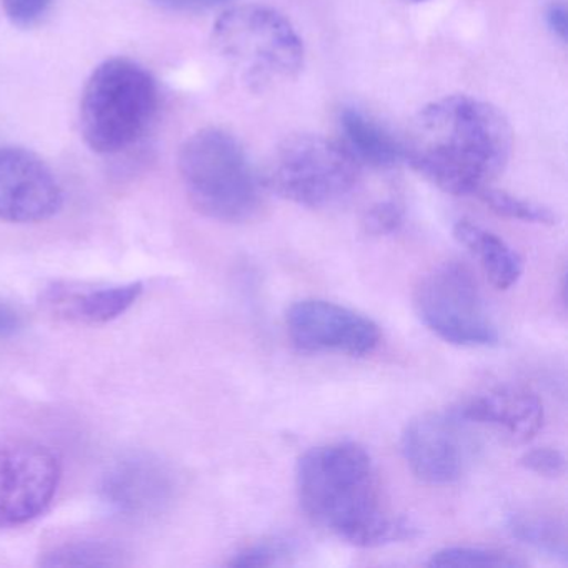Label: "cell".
<instances>
[{
  "label": "cell",
  "mask_w": 568,
  "mask_h": 568,
  "mask_svg": "<svg viewBox=\"0 0 568 568\" xmlns=\"http://www.w3.org/2000/svg\"><path fill=\"white\" fill-rule=\"evenodd\" d=\"M477 195H480L481 201L487 204V207H490L495 214L501 215V217L528 222V224H557V215L550 209L535 204V202L525 201V199L508 194V192L487 187L478 192Z\"/></svg>",
  "instance_id": "obj_20"
},
{
  "label": "cell",
  "mask_w": 568,
  "mask_h": 568,
  "mask_svg": "<svg viewBox=\"0 0 568 568\" xmlns=\"http://www.w3.org/2000/svg\"><path fill=\"white\" fill-rule=\"evenodd\" d=\"M215 51L251 91L261 92L297 78L304 42L281 12L265 6L225 11L212 31Z\"/></svg>",
  "instance_id": "obj_5"
},
{
  "label": "cell",
  "mask_w": 568,
  "mask_h": 568,
  "mask_svg": "<svg viewBox=\"0 0 568 568\" xmlns=\"http://www.w3.org/2000/svg\"><path fill=\"white\" fill-rule=\"evenodd\" d=\"M508 531L521 544L541 554L567 561V528L561 520L540 511H517L508 517Z\"/></svg>",
  "instance_id": "obj_17"
},
{
  "label": "cell",
  "mask_w": 568,
  "mask_h": 568,
  "mask_svg": "<svg viewBox=\"0 0 568 568\" xmlns=\"http://www.w3.org/2000/svg\"><path fill=\"white\" fill-rule=\"evenodd\" d=\"M158 109L151 72L131 59H109L94 69L82 92V138L98 154H118L145 134Z\"/></svg>",
  "instance_id": "obj_4"
},
{
  "label": "cell",
  "mask_w": 568,
  "mask_h": 568,
  "mask_svg": "<svg viewBox=\"0 0 568 568\" xmlns=\"http://www.w3.org/2000/svg\"><path fill=\"white\" fill-rule=\"evenodd\" d=\"M545 19H547L548 29H550L560 41H565V39H567V11H565V6H550L547 14H545Z\"/></svg>",
  "instance_id": "obj_27"
},
{
  "label": "cell",
  "mask_w": 568,
  "mask_h": 568,
  "mask_svg": "<svg viewBox=\"0 0 568 568\" xmlns=\"http://www.w3.org/2000/svg\"><path fill=\"white\" fill-rule=\"evenodd\" d=\"M428 567H521L524 561L507 551L485 547H447L435 551L427 561Z\"/></svg>",
  "instance_id": "obj_19"
},
{
  "label": "cell",
  "mask_w": 568,
  "mask_h": 568,
  "mask_svg": "<svg viewBox=\"0 0 568 568\" xmlns=\"http://www.w3.org/2000/svg\"><path fill=\"white\" fill-rule=\"evenodd\" d=\"M414 307L422 324L448 344L490 347L498 342L474 274L458 262H444L420 278Z\"/></svg>",
  "instance_id": "obj_7"
},
{
  "label": "cell",
  "mask_w": 568,
  "mask_h": 568,
  "mask_svg": "<svg viewBox=\"0 0 568 568\" xmlns=\"http://www.w3.org/2000/svg\"><path fill=\"white\" fill-rule=\"evenodd\" d=\"M175 491V471L151 454H129L119 458L109 467L101 485L105 504L132 518H148L168 510Z\"/></svg>",
  "instance_id": "obj_12"
},
{
  "label": "cell",
  "mask_w": 568,
  "mask_h": 568,
  "mask_svg": "<svg viewBox=\"0 0 568 568\" xmlns=\"http://www.w3.org/2000/svg\"><path fill=\"white\" fill-rule=\"evenodd\" d=\"M338 128L344 138V148L358 164L385 169L404 161L402 141L365 112L354 108L342 109Z\"/></svg>",
  "instance_id": "obj_15"
},
{
  "label": "cell",
  "mask_w": 568,
  "mask_h": 568,
  "mask_svg": "<svg viewBox=\"0 0 568 568\" xmlns=\"http://www.w3.org/2000/svg\"><path fill=\"white\" fill-rule=\"evenodd\" d=\"M288 337L305 352H335L364 357L382 341L381 327L372 318L321 298L295 302L285 317Z\"/></svg>",
  "instance_id": "obj_9"
},
{
  "label": "cell",
  "mask_w": 568,
  "mask_h": 568,
  "mask_svg": "<svg viewBox=\"0 0 568 568\" xmlns=\"http://www.w3.org/2000/svg\"><path fill=\"white\" fill-rule=\"evenodd\" d=\"M44 567H111L121 565V551L98 538H71L51 545L41 555Z\"/></svg>",
  "instance_id": "obj_18"
},
{
  "label": "cell",
  "mask_w": 568,
  "mask_h": 568,
  "mask_svg": "<svg viewBox=\"0 0 568 568\" xmlns=\"http://www.w3.org/2000/svg\"><path fill=\"white\" fill-rule=\"evenodd\" d=\"M291 555V545L285 541H261L242 548L229 561L231 567H272L282 564Z\"/></svg>",
  "instance_id": "obj_21"
},
{
  "label": "cell",
  "mask_w": 568,
  "mask_h": 568,
  "mask_svg": "<svg viewBox=\"0 0 568 568\" xmlns=\"http://www.w3.org/2000/svg\"><path fill=\"white\" fill-rule=\"evenodd\" d=\"M402 455L412 474L428 485H450L467 467L468 447L457 414H425L405 427Z\"/></svg>",
  "instance_id": "obj_11"
},
{
  "label": "cell",
  "mask_w": 568,
  "mask_h": 568,
  "mask_svg": "<svg viewBox=\"0 0 568 568\" xmlns=\"http://www.w3.org/2000/svg\"><path fill=\"white\" fill-rule=\"evenodd\" d=\"M404 161L452 195L478 194L504 172L511 128L495 105L450 95L425 105L408 129Z\"/></svg>",
  "instance_id": "obj_1"
},
{
  "label": "cell",
  "mask_w": 568,
  "mask_h": 568,
  "mask_svg": "<svg viewBox=\"0 0 568 568\" xmlns=\"http://www.w3.org/2000/svg\"><path fill=\"white\" fill-rule=\"evenodd\" d=\"M61 478V460L48 445L0 438V528L21 527L44 514Z\"/></svg>",
  "instance_id": "obj_8"
},
{
  "label": "cell",
  "mask_w": 568,
  "mask_h": 568,
  "mask_svg": "<svg viewBox=\"0 0 568 568\" xmlns=\"http://www.w3.org/2000/svg\"><path fill=\"white\" fill-rule=\"evenodd\" d=\"M520 464L527 470L545 478H558L567 470L565 455L557 448H535L521 457Z\"/></svg>",
  "instance_id": "obj_23"
},
{
  "label": "cell",
  "mask_w": 568,
  "mask_h": 568,
  "mask_svg": "<svg viewBox=\"0 0 568 568\" xmlns=\"http://www.w3.org/2000/svg\"><path fill=\"white\" fill-rule=\"evenodd\" d=\"M361 179V164L344 144L317 134L285 139L272 155L267 187L278 197L324 209L347 197Z\"/></svg>",
  "instance_id": "obj_6"
},
{
  "label": "cell",
  "mask_w": 568,
  "mask_h": 568,
  "mask_svg": "<svg viewBox=\"0 0 568 568\" xmlns=\"http://www.w3.org/2000/svg\"><path fill=\"white\" fill-rule=\"evenodd\" d=\"M295 487L305 515L355 547H381L417 537L410 520L388 514L374 460L355 442H334L305 452L295 468Z\"/></svg>",
  "instance_id": "obj_2"
},
{
  "label": "cell",
  "mask_w": 568,
  "mask_h": 568,
  "mask_svg": "<svg viewBox=\"0 0 568 568\" xmlns=\"http://www.w3.org/2000/svg\"><path fill=\"white\" fill-rule=\"evenodd\" d=\"M159 8L174 12H204L227 4L231 0H152Z\"/></svg>",
  "instance_id": "obj_25"
},
{
  "label": "cell",
  "mask_w": 568,
  "mask_h": 568,
  "mask_svg": "<svg viewBox=\"0 0 568 568\" xmlns=\"http://www.w3.org/2000/svg\"><path fill=\"white\" fill-rule=\"evenodd\" d=\"M24 321L21 314L4 302H0V338L11 337L21 331Z\"/></svg>",
  "instance_id": "obj_26"
},
{
  "label": "cell",
  "mask_w": 568,
  "mask_h": 568,
  "mask_svg": "<svg viewBox=\"0 0 568 568\" xmlns=\"http://www.w3.org/2000/svg\"><path fill=\"white\" fill-rule=\"evenodd\" d=\"M144 292L141 282L111 287H74L54 284L42 295V304L54 317L72 324L102 325L124 315Z\"/></svg>",
  "instance_id": "obj_14"
},
{
  "label": "cell",
  "mask_w": 568,
  "mask_h": 568,
  "mask_svg": "<svg viewBox=\"0 0 568 568\" xmlns=\"http://www.w3.org/2000/svg\"><path fill=\"white\" fill-rule=\"evenodd\" d=\"M454 237L477 258L498 291H508L520 281L524 274L520 254L494 232L464 219L454 225Z\"/></svg>",
  "instance_id": "obj_16"
},
{
  "label": "cell",
  "mask_w": 568,
  "mask_h": 568,
  "mask_svg": "<svg viewBox=\"0 0 568 568\" xmlns=\"http://www.w3.org/2000/svg\"><path fill=\"white\" fill-rule=\"evenodd\" d=\"M417 2H422V0H417Z\"/></svg>",
  "instance_id": "obj_28"
},
{
  "label": "cell",
  "mask_w": 568,
  "mask_h": 568,
  "mask_svg": "<svg viewBox=\"0 0 568 568\" xmlns=\"http://www.w3.org/2000/svg\"><path fill=\"white\" fill-rule=\"evenodd\" d=\"M455 414L462 422L491 425L514 440L528 442L541 430L545 408L537 394L524 387H497L468 400Z\"/></svg>",
  "instance_id": "obj_13"
},
{
  "label": "cell",
  "mask_w": 568,
  "mask_h": 568,
  "mask_svg": "<svg viewBox=\"0 0 568 568\" xmlns=\"http://www.w3.org/2000/svg\"><path fill=\"white\" fill-rule=\"evenodd\" d=\"M405 211L400 202L381 201L372 205L362 219L365 232L375 237L390 235L397 232L404 224Z\"/></svg>",
  "instance_id": "obj_22"
},
{
  "label": "cell",
  "mask_w": 568,
  "mask_h": 568,
  "mask_svg": "<svg viewBox=\"0 0 568 568\" xmlns=\"http://www.w3.org/2000/svg\"><path fill=\"white\" fill-rule=\"evenodd\" d=\"M64 194L54 172L32 152L0 148V221L38 224L61 211Z\"/></svg>",
  "instance_id": "obj_10"
},
{
  "label": "cell",
  "mask_w": 568,
  "mask_h": 568,
  "mask_svg": "<svg viewBox=\"0 0 568 568\" xmlns=\"http://www.w3.org/2000/svg\"><path fill=\"white\" fill-rule=\"evenodd\" d=\"M179 174L192 207L212 221L242 224L261 211L264 187L241 142L222 129H202L179 151Z\"/></svg>",
  "instance_id": "obj_3"
},
{
  "label": "cell",
  "mask_w": 568,
  "mask_h": 568,
  "mask_svg": "<svg viewBox=\"0 0 568 568\" xmlns=\"http://www.w3.org/2000/svg\"><path fill=\"white\" fill-rule=\"evenodd\" d=\"M52 0H2L6 16L18 28H34L51 9Z\"/></svg>",
  "instance_id": "obj_24"
}]
</instances>
